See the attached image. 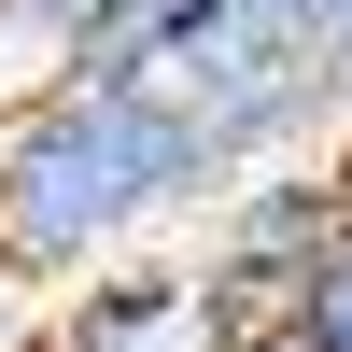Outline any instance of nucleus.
Returning <instances> with one entry per match:
<instances>
[{"label": "nucleus", "mask_w": 352, "mask_h": 352, "mask_svg": "<svg viewBox=\"0 0 352 352\" xmlns=\"http://www.w3.org/2000/svg\"><path fill=\"white\" fill-rule=\"evenodd\" d=\"M226 184L240 169L169 99V71H43L0 113V268L28 296H71L155 254L169 226H197Z\"/></svg>", "instance_id": "obj_1"}, {"label": "nucleus", "mask_w": 352, "mask_h": 352, "mask_svg": "<svg viewBox=\"0 0 352 352\" xmlns=\"http://www.w3.org/2000/svg\"><path fill=\"white\" fill-rule=\"evenodd\" d=\"M352 240V169L338 155H282V169H240V184L197 212V338H254V324H296L310 282L338 268Z\"/></svg>", "instance_id": "obj_2"}, {"label": "nucleus", "mask_w": 352, "mask_h": 352, "mask_svg": "<svg viewBox=\"0 0 352 352\" xmlns=\"http://www.w3.org/2000/svg\"><path fill=\"white\" fill-rule=\"evenodd\" d=\"M310 338H324V352H352V240H338V268L310 282Z\"/></svg>", "instance_id": "obj_3"}, {"label": "nucleus", "mask_w": 352, "mask_h": 352, "mask_svg": "<svg viewBox=\"0 0 352 352\" xmlns=\"http://www.w3.org/2000/svg\"><path fill=\"white\" fill-rule=\"evenodd\" d=\"M0 352H43V296H28L14 268H0Z\"/></svg>", "instance_id": "obj_4"}, {"label": "nucleus", "mask_w": 352, "mask_h": 352, "mask_svg": "<svg viewBox=\"0 0 352 352\" xmlns=\"http://www.w3.org/2000/svg\"><path fill=\"white\" fill-rule=\"evenodd\" d=\"M212 352H324V338H310V310H296V324H254V338H212Z\"/></svg>", "instance_id": "obj_5"}, {"label": "nucleus", "mask_w": 352, "mask_h": 352, "mask_svg": "<svg viewBox=\"0 0 352 352\" xmlns=\"http://www.w3.org/2000/svg\"><path fill=\"white\" fill-rule=\"evenodd\" d=\"M338 169H352V141H338Z\"/></svg>", "instance_id": "obj_6"}]
</instances>
